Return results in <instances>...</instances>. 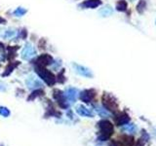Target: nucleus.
<instances>
[{"label":"nucleus","instance_id":"2eb2a0df","mask_svg":"<svg viewBox=\"0 0 156 146\" xmlns=\"http://www.w3.org/2000/svg\"><path fill=\"white\" fill-rule=\"evenodd\" d=\"M20 64L19 61H15V63H10L9 64L7 65V67L5 69V71L2 73V77H6V76H9V75L14 71V69L17 67Z\"/></svg>","mask_w":156,"mask_h":146},{"label":"nucleus","instance_id":"473e14b6","mask_svg":"<svg viewBox=\"0 0 156 146\" xmlns=\"http://www.w3.org/2000/svg\"><path fill=\"white\" fill-rule=\"evenodd\" d=\"M155 136H156V132H155Z\"/></svg>","mask_w":156,"mask_h":146},{"label":"nucleus","instance_id":"412c9836","mask_svg":"<svg viewBox=\"0 0 156 146\" xmlns=\"http://www.w3.org/2000/svg\"><path fill=\"white\" fill-rule=\"evenodd\" d=\"M44 94V92H43V90H39V89H36L35 91H33L31 94H30V96L28 97V100H33L35 97H38V96H40L41 95Z\"/></svg>","mask_w":156,"mask_h":146},{"label":"nucleus","instance_id":"c756f323","mask_svg":"<svg viewBox=\"0 0 156 146\" xmlns=\"http://www.w3.org/2000/svg\"><path fill=\"white\" fill-rule=\"evenodd\" d=\"M4 47H5V46H4V44H3V43H1V42H0V49H3Z\"/></svg>","mask_w":156,"mask_h":146},{"label":"nucleus","instance_id":"4468645a","mask_svg":"<svg viewBox=\"0 0 156 146\" xmlns=\"http://www.w3.org/2000/svg\"><path fill=\"white\" fill-rule=\"evenodd\" d=\"M76 112L79 114L80 116H83V117H89V118L94 117L93 112L83 105H78L76 108Z\"/></svg>","mask_w":156,"mask_h":146},{"label":"nucleus","instance_id":"7ed1b4c3","mask_svg":"<svg viewBox=\"0 0 156 146\" xmlns=\"http://www.w3.org/2000/svg\"><path fill=\"white\" fill-rule=\"evenodd\" d=\"M102 104L103 107L109 111H116L118 108L116 99L109 94H105L102 96Z\"/></svg>","mask_w":156,"mask_h":146},{"label":"nucleus","instance_id":"b1692460","mask_svg":"<svg viewBox=\"0 0 156 146\" xmlns=\"http://www.w3.org/2000/svg\"><path fill=\"white\" fill-rule=\"evenodd\" d=\"M10 110L6 108V107H3V106H0V115L3 117H9L10 116Z\"/></svg>","mask_w":156,"mask_h":146},{"label":"nucleus","instance_id":"f257e3e1","mask_svg":"<svg viewBox=\"0 0 156 146\" xmlns=\"http://www.w3.org/2000/svg\"><path fill=\"white\" fill-rule=\"evenodd\" d=\"M98 127L99 129V135L98 139L101 141L107 140L114 132L113 125L108 120H101L98 123Z\"/></svg>","mask_w":156,"mask_h":146},{"label":"nucleus","instance_id":"72a5a7b5","mask_svg":"<svg viewBox=\"0 0 156 146\" xmlns=\"http://www.w3.org/2000/svg\"><path fill=\"white\" fill-rule=\"evenodd\" d=\"M0 66H1V65H0Z\"/></svg>","mask_w":156,"mask_h":146},{"label":"nucleus","instance_id":"393cba45","mask_svg":"<svg viewBox=\"0 0 156 146\" xmlns=\"http://www.w3.org/2000/svg\"><path fill=\"white\" fill-rule=\"evenodd\" d=\"M145 7H146V3L145 0H141V2L138 3V13H144V11L145 10Z\"/></svg>","mask_w":156,"mask_h":146},{"label":"nucleus","instance_id":"5701e85b","mask_svg":"<svg viewBox=\"0 0 156 146\" xmlns=\"http://www.w3.org/2000/svg\"><path fill=\"white\" fill-rule=\"evenodd\" d=\"M27 12H28V11L25 10L24 8L20 7V8L16 9V10H15L14 15H15V16H17V17H21V16H24V14H27Z\"/></svg>","mask_w":156,"mask_h":146},{"label":"nucleus","instance_id":"a211bd4d","mask_svg":"<svg viewBox=\"0 0 156 146\" xmlns=\"http://www.w3.org/2000/svg\"><path fill=\"white\" fill-rule=\"evenodd\" d=\"M99 13L102 17H108V16L113 14V9H112L109 5H106L103 8H102L101 10L99 11Z\"/></svg>","mask_w":156,"mask_h":146},{"label":"nucleus","instance_id":"7c9ffc66","mask_svg":"<svg viewBox=\"0 0 156 146\" xmlns=\"http://www.w3.org/2000/svg\"><path fill=\"white\" fill-rule=\"evenodd\" d=\"M1 32H2V28H0V36H1Z\"/></svg>","mask_w":156,"mask_h":146},{"label":"nucleus","instance_id":"c85d7f7f","mask_svg":"<svg viewBox=\"0 0 156 146\" xmlns=\"http://www.w3.org/2000/svg\"><path fill=\"white\" fill-rule=\"evenodd\" d=\"M6 23H7L6 20H5V19H3V18H2L1 16H0V24H5Z\"/></svg>","mask_w":156,"mask_h":146},{"label":"nucleus","instance_id":"f03ea898","mask_svg":"<svg viewBox=\"0 0 156 146\" xmlns=\"http://www.w3.org/2000/svg\"><path fill=\"white\" fill-rule=\"evenodd\" d=\"M35 72L39 75V77L42 78L44 82L48 86H53L56 83V77L55 75L52 73L50 70L44 68L43 66H38L36 65L35 67Z\"/></svg>","mask_w":156,"mask_h":146},{"label":"nucleus","instance_id":"f3484780","mask_svg":"<svg viewBox=\"0 0 156 146\" xmlns=\"http://www.w3.org/2000/svg\"><path fill=\"white\" fill-rule=\"evenodd\" d=\"M95 110H96V112L101 117H109L110 116V112L106 110L105 107H102V106L99 105H96L95 106Z\"/></svg>","mask_w":156,"mask_h":146},{"label":"nucleus","instance_id":"cd10ccee","mask_svg":"<svg viewBox=\"0 0 156 146\" xmlns=\"http://www.w3.org/2000/svg\"><path fill=\"white\" fill-rule=\"evenodd\" d=\"M135 146H145V142H144V140H142L141 138H140L138 140V142L136 143Z\"/></svg>","mask_w":156,"mask_h":146},{"label":"nucleus","instance_id":"423d86ee","mask_svg":"<svg viewBox=\"0 0 156 146\" xmlns=\"http://www.w3.org/2000/svg\"><path fill=\"white\" fill-rule=\"evenodd\" d=\"M54 99L58 101V103L60 105V107H62L63 109H67L68 107V103H67V99L66 96H64V94L60 90H54Z\"/></svg>","mask_w":156,"mask_h":146},{"label":"nucleus","instance_id":"39448f33","mask_svg":"<svg viewBox=\"0 0 156 146\" xmlns=\"http://www.w3.org/2000/svg\"><path fill=\"white\" fill-rule=\"evenodd\" d=\"M36 55V50L30 43H27L25 46L24 47L23 51H21V57L25 60H31L33 57Z\"/></svg>","mask_w":156,"mask_h":146},{"label":"nucleus","instance_id":"6ab92c4d","mask_svg":"<svg viewBox=\"0 0 156 146\" xmlns=\"http://www.w3.org/2000/svg\"><path fill=\"white\" fill-rule=\"evenodd\" d=\"M16 35H17V31L15 29H7V30L4 31L3 38L8 39V40H11V39L16 37Z\"/></svg>","mask_w":156,"mask_h":146},{"label":"nucleus","instance_id":"f8f14e48","mask_svg":"<svg viewBox=\"0 0 156 146\" xmlns=\"http://www.w3.org/2000/svg\"><path fill=\"white\" fill-rule=\"evenodd\" d=\"M78 95H79L78 94V90L75 89V88H68L66 92V94H64L67 99H68L70 102H74V101H76Z\"/></svg>","mask_w":156,"mask_h":146},{"label":"nucleus","instance_id":"9d476101","mask_svg":"<svg viewBox=\"0 0 156 146\" xmlns=\"http://www.w3.org/2000/svg\"><path fill=\"white\" fill-rule=\"evenodd\" d=\"M73 67H74L75 69V71L81 75V76H84V77H87V78H92L93 77V73L92 71L87 68V67H85V66H82V65H79V64H77V63H73Z\"/></svg>","mask_w":156,"mask_h":146},{"label":"nucleus","instance_id":"1a4fd4ad","mask_svg":"<svg viewBox=\"0 0 156 146\" xmlns=\"http://www.w3.org/2000/svg\"><path fill=\"white\" fill-rule=\"evenodd\" d=\"M53 57L52 56H50L49 54H43L41 56H39L36 60V65L38 66H43V67H45L47 65H50L53 63Z\"/></svg>","mask_w":156,"mask_h":146},{"label":"nucleus","instance_id":"6e6552de","mask_svg":"<svg viewBox=\"0 0 156 146\" xmlns=\"http://www.w3.org/2000/svg\"><path fill=\"white\" fill-rule=\"evenodd\" d=\"M113 119H114L115 125L118 126V127H122V126L126 125V124H128L130 122L129 115L125 112H120L118 114H116L113 117Z\"/></svg>","mask_w":156,"mask_h":146},{"label":"nucleus","instance_id":"0eeeda50","mask_svg":"<svg viewBox=\"0 0 156 146\" xmlns=\"http://www.w3.org/2000/svg\"><path fill=\"white\" fill-rule=\"evenodd\" d=\"M96 96V91L93 89L89 90H84L83 92H80V99L85 103H90L92 102L93 99Z\"/></svg>","mask_w":156,"mask_h":146},{"label":"nucleus","instance_id":"20e7f679","mask_svg":"<svg viewBox=\"0 0 156 146\" xmlns=\"http://www.w3.org/2000/svg\"><path fill=\"white\" fill-rule=\"evenodd\" d=\"M108 146H134V138L131 135H123L118 140L111 141Z\"/></svg>","mask_w":156,"mask_h":146},{"label":"nucleus","instance_id":"bb28decb","mask_svg":"<svg viewBox=\"0 0 156 146\" xmlns=\"http://www.w3.org/2000/svg\"><path fill=\"white\" fill-rule=\"evenodd\" d=\"M20 35H21V39H25L27 38V35H28V32H27V30H25L24 28L21 30V33H20Z\"/></svg>","mask_w":156,"mask_h":146},{"label":"nucleus","instance_id":"9b49d317","mask_svg":"<svg viewBox=\"0 0 156 146\" xmlns=\"http://www.w3.org/2000/svg\"><path fill=\"white\" fill-rule=\"evenodd\" d=\"M25 84H27L28 89H37V88H40L42 86V83L32 75L25 80Z\"/></svg>","mask_w":156,"mask_h":146},{"label":"nucleus","instance_id":"ddd939ff","mask_svg":"<svg viewBox=\"0 0 156 146\" xmlns=\"http://www.w3.org/2000/svg\"><path fill=\"white\" fill-rule=\"evenodd\" d=\"M101 4H102L101 0H86V1L82 2L79 6L85 9H94L99 7Z\"/></svg>","mask_w":156,"mask_h":146},{"label":"nucleus","instance_id":"4be33fe9","mask_svg":"<svg viewBox=\"0 0 156 146\" xmlns=\"http://www.w3.org/2000/svg\"><path fill=\"white\" fill-rule=\"evenodd\" d=\"M116 9H117V11H120V12L126 11L127 2L125 1V0H120V1L117 2V4H116Z\"/></svg>","mask_w":156,"mask_h":146},{"label":"nucleus","instance_id":"a878e982","mask_svg":"<svg viewBox=\"0 0 156 146\" xmlns=\"http://www.w3.org/2000/svg\"><path fill=\"white\" fill-rule=\"evenodd\" d=\"M63 74H64V69H63L62 71H60V73H59L58 75V81L62 84L66 82V77L63 76Z\"/></svg>","mask_w":156,"mask_h":146},{"label":"nucleus","instance_id":"2f4dec72","mask_svg":"<svg viewBox=\"0 0 156 146\" xmlns=\"http://www.w3.org/2000/svg\"><path fill=\"white\" fill-rule=\"evenodd\" d=\"M130 1H135V0H130Z\"/></svg>","mask_w":156,"mask_h":146},{"label":"nucleus","instance_id":"aec40b11","mask_svg":"<svg viewBox=\"0 0 156 146\" xmlns=\"http://www.w3.org/2000/svg\"><path fill=\"white\" fill-rule=\"evenodd\" d=\"M8 50V60H11L13 57H15L17 55H16V52L19 50V46H15V47H11L9 46L7 48Z\"/></svg>","mask_w":156,"mask_h":146},{"label":"nucleus","instance_id":"dca6fc26","mask_svg":"<svg viewBox=\"0 0 156 146\" xmlns=\"http://www.w3.org/2000/svg\"><path fill=\"white\" fill-rule=\"evenodd\" d=\"M121 130L125 132H128V134H135V132L138 131V128H137V125H135V124L129 122L128 124H126V125L122 126V129Z\"/></svg>","mask_w":156,"mask_h":146}]
</instances>
